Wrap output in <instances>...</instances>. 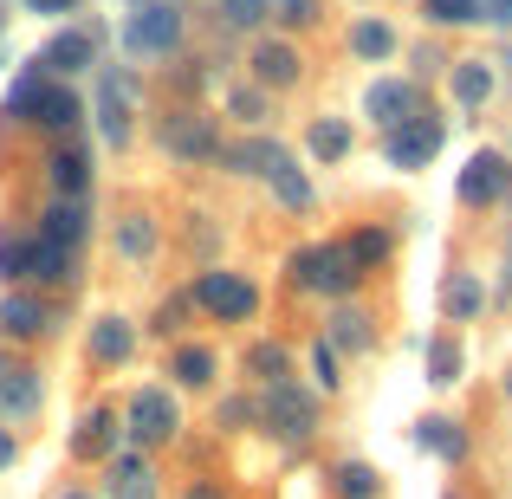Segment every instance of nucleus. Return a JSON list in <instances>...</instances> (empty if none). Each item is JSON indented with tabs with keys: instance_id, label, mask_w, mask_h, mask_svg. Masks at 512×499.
<instances>
[{
	"instance_id": "1",
	"label": "nucleus",
	"mask_w": 512,
	"mask_h": 499,
	"mask_svg": "<svg viewBox=\"0 0 512 499\" xmlns=\"http://www.w3.org/2000/svg\"><path fill=\"white\" fill-rule=\"evenodd\" d=\"M350 279H357V266H350L344 247H305V253H292V286H305V292H350Z\"/></svg>"
},
{
	"instance_id": "2",
	"label": "nucleus",
	"mask_w": 512,
	"mask_h": 499,
	"mask_svg": "<svg viewBox=\"0 0 512 499\" xmlns=\"http://www.w3.org/2000/svg\"><path fill=\"white\" fill-rule=\"evenodd\" d=\"M175 39H182V13H175V7H163V0L137 7V13H130V26H124V46H130V52H143V59L169 52Z\"/></svg>"
},
{
	"instance_id": "3",
	"label": "nucleus",
	"mask_w": 512,
	"mask_h": 499,
	"mask_svg": "<svg viewBox=\"0 0 512 499\" xmlns=\"http://www.w3.org/2000/svg\"><path fill=\"white\" fill-rule=\"evenodd\" d=\"M195 305H208L214 318H253V286L240 273H201L195 279Z\"/></svg>"
},
{
	"instance_id": "4",
	"label": "nucleus",
	"mask_w": 512,
	"mask_h": 499,
	"mask_svg": "<svg viewBox=\"0 0 512 499\" xmlns=\"http://www.w3.org/2000/svg\"><path fill=\"white\" fill-rule=\"evenodd\" d=\"M435 150H441V124H435V117H409L402 130H389V163H396V169L435 163Z\"/></svg>"
},
{
	"instance_id": "5",
	"label": "nucleus",
	"mask_w": 512,
	"mask_h": 499,
	"mask_svg": "<svg viewBox=\"0 0 512 499\" xmlns=\"http://www.w3.org/2000/svg\"><path fill=\"white\" fill-rule=\"evenodd\" d=\"M175 428H182V415H175L169 389H143V396L130 402V435L137 441H169Z\"/></svg>"
},
{
	"instance_id": "6",
	"label": "nucleus",
	"mask_w": 512,
	"mask_h": 499,
	"mask_svg": "<svg viewBox=\"0 0 512 499\" xmlns=\"http://www.w3.org/2000/svg\"><path fill=\"white\" fill-rule=\"evenodd\" d=\"M500 182H506V163L493 150H480L474 163H467V175H461V201L467 208H487V201L500 195Z\"/></svg>"
},
{
	"instance_id": "7",
	"label": "nucleus",
	"mask_w": 512,
	"mask_h": 499,
	"mask_svg": "<svg viewBox=\"0 0 512 499\" xmlns=\"http://www.w3.org/2000/svg\"><path fill=\"white\" fill-rule=\"evenodd\" d=\"M266 415L279 422V435H312V422H318L312 396H299V389H286V383H273V402H266Z\"/></svg>"
},
{
	"instance_id": "8",
	"label": "nucleus",
	"mask_w": 512,
	"mask_h": 499,
	"mask_svg": "<svg viewBox=\"0 0 512 499\" xmlns=\"http://www.w3.org/2000/svg\"><path fill=\"white\" fill-rule=\"evenodd\" d=\"M363 111H370L376 124H409V111H415V85H402V78H383V85H370Z\"/></svg>"
},
{
	"instance_id": "9",
	"label": "nucleus",
	"mask_w": 512,
	"mask_h": 499,
	"mask_svg": "<svg viewBox=\"0 0 512 499\" xmlns=\"http://www.w3.org/2000/svg\"><path fill=\"white\" fill-rule=\"evenodd\" d=\"M52 188H59V195H85V182H91V163H85V156H78V150H59V156H52Z\"/></svg>"
},
{
	"instance_id": "10",
	"label": "nucleus",
	"mask_w": 512,
	"mask_h": 499,
	"mask_svg": "<svg viewBox=\"0 0 512 499\" xmlns=\"http://www.w3.org/2000/svg\"><path fill=\"white\" fill-rule=\"evenodd\" d=\"M253 72H260L266 85H292V78H299V52L292 46H260L253 52Z\"/></svg>"
},
{
	"instance_id": "11",
	"label": "nucleus",
	"mask_w": 512,
	"mask_h": 499,
	"mask_svg": "<svg viewBox=\"0 0 512 499\" xmlns=\"http://www.w3.org/2000/svg\"><path fill=\"white\" fill-rule=\"evenodd\" d=\"M350 52H357V59H389V52H396V33H389L383 20H357L350 26Z\"/></svg>"
},
{
	"instance_id": "12",
	"label": "nucleus",
	"mask_w": 512,
	"mask_h": 499,
	"mask_svg": "<svg viewBox=\"0 0 512 499\" xmlns=\"http://www.w3.org/2000/svg\"><path fill=\"white\" fill-rule=\"evenodd\" d=\"M78 234H85V208H78V201H59V208L46 214V234H39V240H52V247H78Z\"/></svg>"
},
{
	"instance_id": "13",
	"label": "nucleus",
	"mask_w": 512,
	"mask_h": 499,
	"mask_svg": "<svg viewBox=\"0 0 512 499\" xmlns=\"http://www.w3.org/2000/svg\"><path fill=\"white\" fill-rule=\"evenodd\" d=\"M91 357H104V363H124L130 357V325H124V318L91 325Z\"/></svg>"
},
{
	"instance_id": "14",
	"label": "nucleus",
	"mask_w": 512,
	"mask_h": 499,
	"mask_svg": "<svg viewBox=\"0 0 512 499\" xmlns=\"http://www.w3.org/2000/svg\"><path fill=\"white\" fill-rule=\"evenodd\" d=\"M98 124H104V137H111V143H124V137H130V104H124V85H117V78H111V85H104Z\"/></svg>"
},
{
	"instance_id": "15",
	"label": "nucleus",
	"mask_w": 512,
	"mask_h": 499,
	"mask_svg": "<svg viewBox=\"0 0 512 499\" xmlns=\"http://www.w3.org/2000/svg\"><path fill=\"white\" fill-rule=\"evenodd\" d=\"M266 182L279 188V201H286V208H305V201H312V182H305V175L292 169V156H279V163L266 169Z\"/></svg>"
},
{
	"instance_id": "16",
	"label": "nucleus",
	"mask_w": 512,
	"mask_h": 499,
	"mask_svg": "<svg viewBox=\"0 0 512 499\" xmlns=\"http://www.w3.org/2000/svg\"><path fill=\"white\" fill-rule=\"evenodd\" d=\"M26 279H65V247H52V240H26Z\"/></svg>"
},
{
	"instance_id": "17",
	"label": "nucleus",
	"mask_w": 512,
	"mask_h": 499,
	"mask_svg": "<svg viewBox=\"0 0 512 499\" xmlns=\"http://www.w3.org/2000/svg\"><path fill=\"white\" fill-rule=\"evenodd\" d=\"M46 65H59V72H78V65H91V39L85 33H59L46 46Z\"/></svg>"
},
{
	"instance_id": "18",
	"label": "nucleus",
	"mask_w": 512,
	"mask_h": 499,
	"mask_svg": "<svg viewBox=\"0 0 512 499\" xmlns=\"http://www.w3.org/2000/svg\"><path fill=\"white\" fill-rule=\"evenodd\" d=\"M344 150H350V124H338V117H318V124H312V156L338 163Z\"/></svg>"
},
{
	"instance_id": "19",
	"label": "nucleus",
	"mask_w": 512,
	"mask_h": 499,
	"mask_svg": "<svg viewBox=\"0 0 512 499\" xmlns=\"http://www.w3.org/2000/svg\"><path fill=\"white\" fill-rule=\"evenodd\" d=\"M33 124H46V130H72L78 124V98L72 91H46V98H39V117Z\"/></svg>"
},
{
	"instance_id": "20",
	"label": "nucleus",
	"mask_w": 512,
	"mask_h": 499,
	"mask_svg": "<svg viewBox=\"0 0 512 499\" xmlns=\"http://www.w3.org/2000/svg\"><path fill=\"white\" fill-rule=\"evenodd\" d=\"M422 448H428V454H441V461H461L467 435H461L454 422H422Z\"/></svg>"
},
{
	"instance_id": "21",
	"label": "nucleus",
	"mask_w": 512,
	"mask_h": 499,
	"mask_svg": "<svg viewBox=\"0 0 512 499\" xmlns=\"http://www.w3.org/2000/svg\"><path fill=\"white\" fill-rule=\"evenodd\" d=\"M0 325H7L13 337H33V331H46V312H39L33 299H7L0 305Z\"/></svg>"
},
{
	"instance_id": "22",
	"label": "nucleus",
	"mask_w": 512,
	"mask_h": 499,
	"mask_svg": "<svg viewBox=\"0 0 512 499\" xmlns=\"http://www.w3.org/2000/svg\"><path fill=\"white\" fill-rule=\"evenodd\" d=\"M487 91H493V72H487V65L467 59L461 72H454V98H461V104H487Z\"/></svg>"
},
{
	"instance_id": "23",
	"label": "nucleus",
	"mask_w": 512,
	"mask_h": 499,
	"mask_svg": "<svg viewBox=\"0 0 512 499\" xmlns=\"http://www.w3.org/2000/svg\"><path fill=\"white\" fill-rule=\"evenodd\" d=\"M279 156H286L279 143H240V150L227 156V163H234V169H247V175H266V169L279 163Z\"/></svg>"
},
{
	"instance_id": "24",
	"label": "nucleus",
	"mask_w": 512,
	"mask_h": 499,
	"mask_svg": "<svg viewBox=\"0 0 512 499\" xmlns=\"http://www.w3.org/2000/svg\"><path fill=\"white\" fill-rule=\"evenodd\" d=\"M169 143H175L182 156H208V150H214V130H208V124H169Z\"/></svg>"
},
{
	"instance_id": "25",
	"label": "nucleus",
	"mask_w": 512,
	"mask_h": 499,
	"mask_svg": "<svg viewBox=\"0 0 512 499\" xmlns=\"http://www.w3.org/2000/svg\"><path fill=\"white\" fill-rule=\"evenodd\" d=\"M331 344H338V350H370V318H363V312H344L338 331H331Z\"/></svg>"
},
{
	"instance_id": "26",
	"label": "nucleus",
	"mask_w": 512,
	"mask_h": 499,
	"mask_svg": "<svg viewBox=\"0 0 512 499\" xmlns=\"http://www.w3.org/2000/svg\"><path fill=\"white\" fill-rule=\"evenodd\" d=\"M117 247H124L130 260H143V253L156 247V227H150V221H143V214H137V221H124V227H117Z\"/></svg>"
},
{
	"instance_id": "27",
	"label": "nucleus",
	"mask_w": 512,
	"mask_h": 499,
	"mask_svg": "<svg viewBox=\"0 0 512 499\" xmlns=\"http://www.w3.org/2000/svg\"><path fill=\"white\" fill-rule=\"evenodd\" d=\"M344 253H350V266H376V260H389V234H376V227H370V234H357Z\"/></svg>"
},
{
	"instance_id": "28",
	"label": "nucleus",
	"mask_w": 512,
	"mask_h": 499,
	"mask_svg": "<svg viewBox=\"0 0 512 499\" xmlns=\"http://www.w3.org/2000/svg\"><path fill=\"white\" fill-rule=\"evenodd\" d=\"M428 20H441V26H467V20H480V0H428Z\"/></svg>"
},
{
	"instance_id": "29",
	"label": "nucleus",
	"mask_w": 512,
	"mask_h": 499,
	"mask_svg": "<svg viewBox=\"0 0 512 499\" xmlns=\"http://www.w3.org/2000/svg\"><path fill=\"white\" fill-rule=\"evenodd\" d=\"M454 376H461V350L435 344V350H428V383H454Z\"/></svg>"
},
{
	"instance_id": "30",
	"label": "nucleus",
	"mask_w": 512,
	"mask_h": 499,
	"mask_svg": "<svg viewBox=\"0 0 512 499\" xmlns=\"http://www.w3.org/2000/svg\"><path fill=\"white\" fill-rule=\"evenodd\" d=\"M175 376H182V383H208L214 357H208V350H182V357H175Z\"/></svg>"
},
{
	"instance_id": "31",
	"label": "nucleus",
	"mask_w": 512,
	"mask_h": 499,
	"mask_svg": "<svg viewBox=\"0 0 512 499\" xmlns=\"http://www.w3.org/2000/svg\"><path fill=\"white\" fill-rule=\"evenodd\" d=\"M0 396H7V409H33V402H39V383H33V370H13V383L0 389Z\"/></svg>"
},
{
	"instance_id": "32",
	"label": "nucleus",
	"mask_w": 512,
	"mask_h": 499,
	"mask_svg": "<svg viewBox=\"0 0 512 499\" xmlns=\"http://www.w3.org/2000/svg\"><path fill=\"white\" fill-rule=\"evenodd\" d=\"M338 493L344 499H376V474H370V467H344V474H338Z\"/></svg>"
},
{
	"instance_id": "33",
	"label": "nucleus",
	"mask_w": 512,
	"mask_h": 499,
	"mask_svg": "<svg viewBox=\"0 0 512 499\" xmlns=\"http://www.w3.org/2000/svg\"><path fill=\"white\" fill-rule=\"evenodd\" d=\"M253 370H260L266 383H279V376H286V350H279V344H260V350H253Z\"/></svg>"
},
{
	"instance_id": "34",
	"label": "nucleus",
	"mask_w": 512,
	"mask_h": 499,
	"mask_svg": "<svg viewBox=\"0 0 512 499\" xmlns=\"http://www.w3.org/2000/svg\"><path fill=\"white\" fill-rule=\"evenodd\" d=\"M78 448H85V454H104V448H111V415H91L85 435H78Z\"/></svg>"
},
{
	"instance_id": "35",
	"label": "nucleus",
	"mask_w": 512,
	"mask_h": 499,
	"mask_svg": "<svg viewBox=\"0 0 512 499\" xmlns=\"http://www.w3.org/2000/svg\"><path fill=\"white\" fill-rule=\"evenodd\" d=\"M221 13H227L234 26H260V20H266V0H221Z\"/></svg>"
},
{
	"instance_id": "36",
	"label": "nucleus",
	"mask_w": 512,
	"mask_h": 499,
	"mask_svg": "<svg viewBox=\"0 0 512 499\" xmlns=\"http://www.w3.org/2000/svg\"><path fill=\"white\" fill-rule=\"evenodd\" d=\"M448 312H480V286H474V279H454V286H448Z\"/></svg>"
},
{
	"instance_id": "37",
	"label": "nucleus",
	"mask_w": 512,
	"mask_h": 499,
	"mask_svg": "<svg viewBox=\"0 0 512 499\" xmlns=\"http://www.w3.org/2000/svg\"><path fill=\"white\" fill-rule=\"evenodd\" d=\"M0 273H7V279H26V240H7V247H0Z\"/></svg>"
},
{
	"instance_id": "38",
	"label": "nucleus",
	"mask_w": 512,
	"mask_h": 499,
	"mask_svg": "<svg viewBox=\"0 0 512 499\" xmlns=\"http://www.w3.org/2000/svg\"><path fill=\"white\" fill-rule=\"evenodd\" d=\"M312 370H318V383H325V389L338 383V357H331V344H318V350H312Z\"/></svg>"
},
{
	"instance_id": "39",
	"label": "nucleus",
	"mask_w": 512,
	"mask_h": 499,
	"mask_svg": "<svg viewBox=\"0 0 512 499\" xmlns=\"http://www.w3.org/2000/svg\"><path fill=\"white\" fill-rule=\"evenodd\" d=\"M305 13H312V0H286V7H279V20H305Z\"/></svg>"
},
{
	"instance_id": "40",
	"label": "nucleus",
	"mask_w": 512,
	"mask_h": 499,
	"mask_svg": "<svg viewBox=\"0 0 512 499\" xmlns=\"http://www.w3.org/2000/svg\"><path fill=\"white\" fill-rule=\"evenodd\" d=\"M33 7H39V13H65V7H72V0H33Z\"/></svg>"
},
{
	"instance_id": "41",
	"label": "nucleus",
	"mask_w": 512,
	"mask_h": 499,
	"mask_svg": "<svg viewBox=\"0 0 512 499\" xmlns=\"http://www.w3.org/2000/svg\"><path fill=\"white\" fill-rule=\"evenodd\" d=\"M7 461H13V441H7V435H0V467H7Z\"/></svg>"
},
{
	"instance_id": "42",
	"label": "nucleus",
	"mask_w": 512,
	"mask_h": 499,
	"mask_svg": "<svg viewBox=\"0 0 512 499\" xmlns=\"http://www.w3.org/2000/svg\"><path fill=\"white\" fill-rule=\"evenodd\" d=\"M493 13H500V20H512V0H493Z\"/></svg>"
},
{
	"instance_id": "43",
	"label": "nucleus",
	"mask_w": 512,
	"mask_h": 499,
	"mask_svg": "<svg viewBox=\"0 0 512 499\" xmlns=\"http://www.w3.org/2000/svg\"><path fill=\"white\" fill-rule=\"evenodd\" d=\"M188 499H214V493H208V487H195V493H188Z\"/></svg>"
},
{
	"instance_id": "44",
	"label": "nucleus",
	"mask_w": 512,
	"mask_h": 499,
	"mask_svg": "<svg viewBox=\"0 0 512 499\" xmlns=\"http://www.w3.org/2000/svg\"><path fill=\"white\" fill-rule=\"evenodd\" d=\"M506 396H512V376H506Z\"/></svg>"
},
{
	"instance_id": "45",
	"label": "nucleus",
	"mask_w": 512,
	"mask_h": 499,
	"mask_svg": "<svg viewBox=\"0 0 512 499\" xmlns=\"http://www.w3.org/2000/svg\"><path fill=\"white\" fill-rule=\"evenodd\" d=\"M72 499H85V493H72Z\"/></svg>"
}]
</instances>
